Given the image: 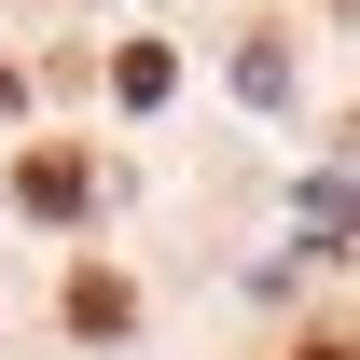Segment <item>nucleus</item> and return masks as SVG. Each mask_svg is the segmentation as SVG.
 <instances>
[{
	"label": "nucleus",
	"instance_id": "obj_3",
	"mask_svg": "<svg viewBox=\"0 0 360 360\" xmlns=\"http://www.w3.org/2000/svg\"><path fill=\"white\" fill-rule=\"evenodd\" d=\"M70 319H84L97 347H111V333H125V319H139V305H125V277H84V291H70Z\"/></svg>",
	"mask_w": 360,
	"mask_h": 360
},
{
	"label": "nucleus",
	"instance_id": "obj_2",
	"mask_svg": "<svg viewBox=\"0 0 360 360\" xmlns=\"http://www.w3.org/2000/svg\"><path fill=\"white\" fill-rule=\"evenodd\" d=\"M111 97L153 111V97H167V42H125V56H111Z\"/></svg>",
	"mask_w": 360,
	"mask_h": 360
},
{
	"label": "nucleus",
	"instance_id": "obj_1",
	"mask_svg": "<svg viewBox=\"0 0 360 360\" xmlns=\"http://www.w3.org/2000/svg\"><path fill=\"white\" fill-rule=\"evenodd\" d=\"M14 194H28V208H42V222H56V208H84V153H56V139H42V153H28V167H14Z\"/></svg>",
	"mask_w": 360,
	"mask_h": 360
},
{
	"label": "nucleus",
	"instance_id": "obj_4",
	"mask_svg": "<svg viewBox=\"0 0 360 360\" xmlns=\"http://www.w3.org/2000/svg\"><path fill=\"white\" fill-rule=\"evenodd\" d=\"M305 360H360V347H305Z\"/></svg>",
	"mask_w": 360,
	"mask_h": 360
}]
</instances>
